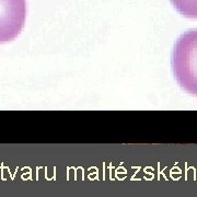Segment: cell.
<instances>
[{
  "mask_svg": "<svg viewBox=\"0 0 197 197\" xmlns=\"http://www.w3.org/2000/svg\"><path fill=\"white\" fill-rule=\"evenodd\" d=\"M172 68L180 86L190 94L197 95V30L184 33L177 39Z\"/></svg>",
  "mask_w": 197,
  "mask_h": 197,
  "instance_id": "cell-1",
  "label": "cell"
},
{
  "mask_svg": "<svg viewBox=\"0 0 197 197\" xmlns=\"http://www.w3.org/2000/svg\"><path fill=\"white\" fill-rule=\"evenodd\" d=\"M25 0H0V43L13 41L24 28Z\"/></svg>",
  "mask_w": 197,
  "mask_h": 197,
  "instance_id": "cell-2",
  "label": "cell"
},
{
  "mask_svg": "<svg viewBox=\"0 0 197 197\" xmlns=\"http://www.w3.org/2000/svg\"><path fill=\"white\" fill-rule=\"evenodd\" d=\"M171 2L182 16L197 19V0H171Z\"/></svg>",
  "mask_w": 197,
  "mask_h": 197,
  "instance_id": "cell-3",
  "label": "cell"
}]
</instances>
